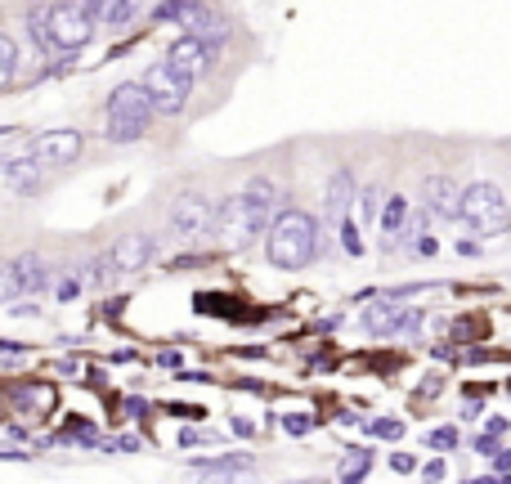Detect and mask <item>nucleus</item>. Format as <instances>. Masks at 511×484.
<instances>
[{"label":"nucleus","mask_w":511,"mask_h":484,"mask_svg":"<svg viewBox=\"0 0 511 484\" xmlns=\"http://www.w3.org/2000/svg\"><path fill=\"white\" fill-rule=\"evenodd\" d=\"M485 435H494V440L507 435V417H489V431H485Z\"/></svg>","instance_id":"c9c22d12"},{"label":"nucleus","mask_w":511,"mask_h":484,"mask_svg":"<svg viewBox=\"0 0 511 484\" xmlns=\"http://www.w3.org/2000/svg\"><path fill=\"white\" fill-rule=\"evenodd\" d=\"M216 234V207L202 193H180L171 202V238L175 242H202Z\"/></svg>","instance_id":"0eeeda50"},{"label":"nucleus","mask_w":511,"mask_h":484,"mask_svg":"<svg viewBox=\"0 0 511 484\" xmlns=\"http://www.w3.org/2000/svg\"><path fill=\"white\" fill-rule=\"evenodd\" d=\"M157 363H162V368H180V355H175V350H162Z\"/></svg>","instance_id":"ea45409f"},{"label":"nucleus","mask_w":511,"mask_h":484,"mask_svg":"<svg viewBox=\"0 0 511 484\" xmlns=\"http://www.w3.org/2000/svg\"><path fill=\"white\" fill-rule=\"evenodd\" d=\"M193 484H247L256 476V462L247 453H225V458H207L193 462Z\"/></svg>","instance_id":"9d476101"},{"label":"nucleus","mask_w":511,"mask_h":484,"mask_svg":"<svg viewBox=\"0 0 511 484\" xmlns=\"http://www.w3.org/2000/svg\"><path fill=\"white\" fill-rule=\"evenodd\" d=\"M283 426H287V435H310V431H314V417H310V413H287Z\"/></svg>","instance_id":"bb28decb"},{"label":"nucleus","mask_w":511,"mask_h":484,"mask_svg":"<svg viewBox=\"0 0 511 484\" xmlns=\"http://www.w3.org/2000/svg\"><path fill=\"white\" fill-rule=\"evenodd\" d=\"M399 319H404V310L395 301H373V310L359 323H364L368 337H399Z\"/></svg>","instance_id":"2eb2a0df"},{"label":"nucleus","mask_w":511,"mask_h":484,"mask_svg":"<svg viewBox=\"0 0 511 484\" xmlns=\"http://www.w3.org/2000/svg\"><path fill=\"white\" fill-rule=\"evenodd\" d=\"M153 18L157 23H180V5H153Z\"/></svg>","instance_id":"473e14b6"},{"label":"nucleus","mask_w":511,"mask_h":484,"mask_svg":"<svg viewBox=\"0 0 511 484\" xmlns=\"http://www.w3.org/2000/svg\"><path fill=\"white\" fill-rule=\"evenodd\" d=\"M426 440H431V449H444V453H449V449L458 444V431H453V426H440V431H431Z\"/></svg>","instance_id":"c756f323"},{"label":"nucleus","mask_w":511,"mask_h":484,"mask_svg":"<svg viewBox=\"0 0 511 484\" xmlns=\"http://www.w3.org/2000/svg\"><path fill=\"white\" fill-rule=\"evenodd\" d=\"M14 68H18V50H14V41L0 32V90L14 86Z\"/></svg>","instance_id":"b1692460"},{"label":"nucleus","mask_w":511,"mask_h":484,"mask_svg":"<svg viewBox=\"0 0 511 484\" xmlns=\"http://www.w3.org/2000/svg\"><path fill=\"white\" fill-rule=\"evenodd\" d=\"M144 95H148V104H153V113H162V117H175V113H184V104H189V90H193V81L189 77H180L175 68H166V63H153L148 72H144Z\"/></svg>","instance_id":"423d86ee"},{"label":"nucleus","mask_w":511,"mask_h":484,"mask_svg":"<svg viewBox=\"0 0 511 484\" xmlns=\"http://www.w3.org/2000/svg\"><path fill=\"white\" fill-rule=\"evenodd\" d=\"M234 435H243V440H252V435H256V426H252V422H243V417H234Z\"/></svg>","instance_id":"e433bc0d"},{"label":"nucleus","mask_w":511,"mask_h":484,"mask_svg":"<svg viewBox=\"0 0 511 484\" xmlns=\"http://www.w3.org/2000/svg\"><path fill=\"white\" fill-rule=\"evenodd\" d=\"M494 444H498L494 435H476V449H480V453H494Z\"/></svg>","instance_id":"58836bf2"},{"label":"nucleus","mask_w":511,"mask_h":484,"mask_svg":"<svg viewBox=\"0 0 511 484\" xmlns=\"http://www.w3.org/2000/svg\"><path fill=\"white\" fill-rule=\"evenodd\" d=\"M81 148H86V139H81L77 130H45V135H36V139L27 144V153H32V162H36L41 171L72 166V162L81 157Z\"/></svg>","instance_id":"6e6552de"},{"label":"nucleus","mask_w":511,"mask_h":484,"mask_svg":"<svg viewBox=\"0 0 511 484\" xmlns=\"http://www.w3.org/2000/svg\"><path fill=\"white\" fill-rule=\"evenodd\" d=\"M243 198L252 202L260 216H274V198H278V193H274V180H265V175H252V180H247V189H243Z\"/></svg>","instance_id":"a211bd4d"},{"label":"nucleus","mask_w":511,"mask_h":484,"mask_svg":"<svg viewBox=\"0 0 511 484\" xmlns=\"http://www.w3.org/2000/svg\"><path fill=\"white\" fill-rule=\"evenodd\" d=\"M364 431H368L373 440H390V444L404 440V422H399V417H377V422H368Z\"/></svg>","instance_id":"393cba45"},{"label":"nucleus","mask_w":511,"mask_h":484,"mask_svg":"<svg viewBox=\"0 0 511 484\" xmlns=\"http://www.w3.org/2000/svg\"><path fill=\"white\" fill-rule=\"evenodd\" d=\"M265 256H269L274 269H287V274L314 265V256H319V225H314V216L301 211V207L274 211V225H269V238H265Z\"/></svg>","instance_id":"f257e3e1"},{"label":"nucleus","mask_w":511,"mask_h":484,"mask_svg":"<svg viewBox=\"0 0 511 484\" xmlns=\"http://www.w3.org/2000/svg\"><path fill=\"white\" fill-rule=\"evenodd\" d=\"M14 296H18V274L9 260H0V305H9Z\"/></svg>","instance_id":"a878e982"},{"label":"nucleus","mask_w":511,"mask_h":484,"mask_svg":"<svg viewBox=\"0 0 511 484\" xmlns=\"http://www.w3.org/2000/svg\"><path fill=\"white\" fill-rule=\"evenodd\" d=\"M458 220L471 229V238H494V234L511 229V207L494 184L476 180L458 193Z\"/></svg>","instance_id":"f03ea898"},{"label":"nucleus","mask_w":511,"mask_h":484,"mask_svg":"<svg viewBox=\"0 0 511 484\" xmlns=\"http://www.w3.org/2000/svg\"><path fill=\"white\" fill-rule=\"evenodd\" d=\"M350 211H355L350 225H373V220L382 216V211H377V189H359V202H355Z\"/></svg>","instance_id":"5701e85b"},{"label":"nucleus","mask_w":511,"mask_h":484,"mask_svg":"<svg viewBox=\"0 0 511 484\" xmlns=\"http://www.w3.org/2000/svg\"><path fill=\"white\" fill-rule=\"evenodd\" d=\"M27 36L36 41V50H41V54H54V50H50V5L27 9Z\"/></svg>","instance_id":"6ab92c4d"},{"label":"nucleus","mask_w":511,"mask_h":484,"mask_svg":"<svg viewBox=\"0 0 511 484\" xmlns=\"http://www.w3.org/2000/svg\"><path fill=\"white\" fill-rule=\"evenodd\" d=\"M494 467H498V471H511V449H507V453H498V462H494Z\"/></svg>","instance_id":"79ce46f5"},{"label":"nucleus","mask_w":511,"mask_h":484,"mask_svg":"<svg viewBox=\"0 0 511 484\" xmlns=\"http://www.w3.org/2000/svg\"><path fill=\"white\" fill-rule=\"evenodd\" d=\"M458 251H462V256H480V247H476V238H462V242H458Z\"/></svg>","instance_id":"a19ab883"},{"label":"nucleus","mask_w":511,"mask_h":484,"mask_svg":"<svg viewBox=\"0 0 511 484\" xmlns=\"http://www.w3.org/2000/svg\"><path fill=\"white\" fill-rule=\"evenodd\" d=\"M350 207H355V175H350V171H337V175L328 180L323 211H328L332 225H341V220H350Z\"/></svg>","instance_id":"f8f14e48"},{"label":"nucleus","mask_w":511,"mask_h":484,"mask_svg":"<svg viewBox=\"0 0 511 484\" xmlns=\"http://www.w3.org/2000/svg\"><path fill=\"white\" fill-rule=\"evenodd\" d=\"M54 296H59V301H77V296H81V278H77V274H68V278H59V287H54Z\"/></svg>","instance_id":"c85d7f7f"},{"label":"nucleus","mask_w":511,"mask_h":484,"mask_svg":"<svg viewBox=\"0 0 511 484\" xmlns=\"http://www.w3.org/2000/svg\"><path fill=\"white\" fill-rule=\"evenodd\" d=\"M337 229H341V242H346V251H350V256H364V247H359V229H355L350 220H341Z\"/></svg>","instance_id":"7c9ffc66"},{"label":"nucleus","mask_w":511,"mask_h":484,"mask_svg":"<svg viewBox=\"0 0 511 484\" xmlns=\"http://www.w3.org/2000/svg\"><path fill=\"white\" fill-rule=\"evenodd\" d=\"M77 278H81L86 287H95V292H104V287H113V278H117V274H113V265H108L104 256H95V260H90V265H86V269H81Z\"/></svg>","instance_id":"412c9836"},{"label":"nucleus","mask_w":511,"mask_h":484,"mask_svg":"<svg viewBox=\"0 0 511 484\" xmlns=\"http://www.w3.org/2000/svg\"><path fill=\"white\" fill-rule=\"evenodd\" d=\"M368 467H373V462H368L364 453H355V458H350V467H346V476H341V484H359V480H364V471H368Z\"/></svg>","instance_id":"cd10ccee"},{"label":"nucleus","mask_w":511,"mask_h":484,"mask_svg":"<svg viewBox=\"0 0 511 484\" xmlns=\"http://www.w3.org/2000/svg\"><path fill=\"white\" fill-rule=\"evenodd\" d=\"M14 274H18V292H41V287L50 283V269H45V260H41L36 251L18 256V260H14Z\"/></svg>","instance_id":"dca6fc26"},{"label":"nucleus","mask_w":511,"mask_h":484,"mask_svg":"<svg viewBox=\"0 0 511 484\" xmlns=\"http://www.w3.org/2000/svg\"><path fill=\"white\" fill-rule=\"evenodd\" d=\"M265 220H269V216H260L243 193H234L229 202L216 207V234H211V238L225 242L229 251H243V247H252V242L265 234Z\"/></svg>","instance_id":"39448f33"},{"label":"nucleus","mask_w":511,"mask_h":484,"mask_svg":"<svg viewBox=\"0 0 511 484\" xmlns=\"http://www.w3.org/2000/svg\"><path fill=\"white\" fill-rule=\"evenodd\" d=\"M404 229H408V202H404V198L395 193V198H386V207H382V234H386V247L399 238Z\"/></svg>","instance_id":"f3484780"},{"label":"nucleus","mask_w":511,"mask_h":484,"mask_svg":"<svg viewBox=\"0 0 511 484\" xmlns=\"http://www.w3.org/2000/svg\"><path fill=\"white\" fill-rule=\"evenodd\" d=\"M148 121H153V104H148L144 86H139V81H122V86H113V95H108V113H104V130H108V139H113V144H135V139H144Z\"/></svg>","instance_id":"7ed1b4c3"},{"label":"nucleus","mask_w":511,"mask_h":484,"mask_svg":"<svg viewBox=\"0 0 511 484\" xmlns=\"http://www.w3.org/2000/svg\"><path fill=\"white\" fill-rule=\"evenodd\" d=\"M135 18H139V5H130V0H122V5H99V23H108V27H126Z\"/></svg>","instance_id":"4be33fe9"},{"label":"nucleus","mask_w":511,"mask_h":484,"mask_svg":"<svg viewBox=\"0 0 511 484\" xmlns=\"http://www.w3.org/2000/svg\"><path fill=\"white\" fill-rule=\"evenodd\" d=\"M14 404H23V408H32V413H50V408H54V390H50V386H18V390H14Z\"/></svg>","instance_id":"aec40b11"},{"label":"nucleus","mask_w":511,"mask_h":484,"mask_svg":"<svg viewBox=\"0 0 511 484\" xmlns=\"http://www.w3.org/2000/svg\"><path fill=\"white\" fill-rule=\"evenodd\" d=\"M166 68H175L180 77H189V81H198V77H207L211 72V63H216V45H207V41H198V36H175L171 41V50H166V59H162Z\"/></svg>","instance_id":"1a4fd4ad"},{"label":"nucleus","mask_w":511,"mask_h":484,"mask_svg":"<svg viewBox=\"0 0 511 484\" xmlns=\"http://www.w3.org/2000/svg\"><path fill=\"white\" fill-rule=\"evenodd\" d=\"M99 32L95 23V5H50V50L54 54H77L90 36Z\"/></svg>","instance_id":"20e7f679"},{"label":"nucleus","mask_w":511,"mask_h":484,"mask_svg":"<svg viewBox=\"0 0 511 484\" xmlns=\"http://www.w3.org/2000/svg\"><path fill=\"white\" fill-rule=\"evenodd\" d=\"M386 467H390V471H399V476H413V471H417V458H413V453H395Z\"/></svg>","instance_id":"2f4dec72"},{"label":"nucleus","mask_w":511,"mask_h":484,"mask_svg":"<svg viewBox=\"0 0 511 484\" xmlns=\"http://www.w3.org/2000/svg\"><path fill=\"white\" fill-rule=\"evenodd\" d=\"M426 211L444 225L458 220V193H453V180L449 175H431L426 180Z\"/></svg>","instance_id":"ddd939ff"},{"label":"nucleus","mask_w":511,"mask_h":484,"mask_svg":"<svg viewBox=\"0 0 511 484\" xmlns=\"http://www.w3.org/2000/svg\"><path fill=\"white\" fill-rule=\"evenodd\" d=\"M0 175H5V184H9L18 198H32V193H41V184H45V180H41L45 171L32 162V153H27V157H14V162H9Z\"/></svg>","instance_id":"4468645a"},{"label":"nucleus","mask_w":511,"mask_h":484,"mask_svg":"<svg viewBox=\"0 0 511 484\" xmlns=\"http://www.w3.org/2000/svg\"><path fill=\"white\" fill-rule=\"evenodd\" d=\"M453 337H476V332H485V319L480 323H458V328H449Z\"/></svg>","instance_id":"72a5a7b5"},{"label":"nucleus","mask_w":511,"mask_h":484,"mask_svg":"<svg viewBox=\"0 0 511 484\" xmlns=\"http://www.w3.org/2000/svg\"><path fill=\"white\" fill-rule=\"evenodd\" d=\"M444 471H449V462H426V471H422V476L435 484V480H444Z\"/></svg>","instance_id":"f704fd0d"},{"label":"nucleus","mask_w":511,"mask_h":484,"mask_svg":"<svg viewBox=\"0 0 511 484\" xmlns=\"http://www.w3.org/2000/svg\"><path fill=\"white\" fill-rule=\"evenodd\" d=\"M148 260H153V238L148 234H126V238L113 242V251H108L113 274H139Z\"/></svg>","instance_id":"9b49d317"},{"label":"nucleus","mask_w":511,"mask_h":484,"mask_svg":"<svg viewBox=\"0 0 511 484\" xmlns=\"http://www.w3.org/2000/svg\"><path fill=\"white\" fill-rule=\"evenodd\" d=\"M435 251H440V247H435V238H426V234L417 238V256H435Z\"/></svg>","instance_id":"4c0bfd02"}]
</instances>
